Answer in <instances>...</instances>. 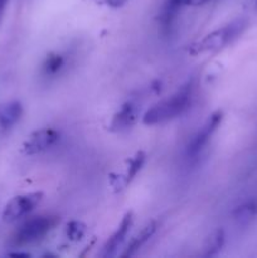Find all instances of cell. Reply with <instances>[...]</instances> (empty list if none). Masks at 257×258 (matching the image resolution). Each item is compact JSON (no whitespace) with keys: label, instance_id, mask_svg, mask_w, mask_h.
I'll list each match as a JSON object with an SVG mask.
<instances>
[{"label":"cell","instance_id":"11","mask_svg":"<svg viewBox=\"0 0 257 258\" xmlns=\"http://www.w3.org/2000/svg\"><path fill=\"white\" fill-rule=\"evenodd\" d=\"M156 228H158V223H156L155 221L149 222V223L146 224L145 227H143V229H141V231L139 232V233L136 234L130 242H128V244L126 246L125 251L122 252L121 256L130 257V256H134V254H136V252H138L139 249H140L141 247H143L144 244H145L146 242L154 236V233L156 232Z\"/></svg>","mask_w":257,"mask_h":258},{"label":"cell","instance_id":"4","mask_svg":"<svg viewBox=\"0 0 257 258\" xmlns=\"http://www.w3.org/2000/svg\"><path fill=\"white\" fill-rule=\"evenodd\" d=\"M42 191H34V193L19 194L15 196L5 204L3 211L2 218L5 223H14L27 217L30 212L34 211L37 206L43 199Z\"/></svg>","mask_w":257,"mask_h":258},{"label":"cell","instance_id":"14","mask_svg":"<svg viewBox=\"0 0 257 258\" xmlns=\"http://www.w3.org/2000/svg\"><path fill=\"white\" fill-rule=\"evenodd\" d=\"M224 244V233L222 229L212 232L208 238L206 239V243L203 247V256L212 257L216 256L222 249Z\"/></svg>","mask_w":257,"mask_h":258},{"label":"cell","instance_id":"6","mask_svg":"<svg viewBox=\"0 0 257 258\" xmlns=\"http://www.w3.org/2000/svg\"><path fill=\"white\" fill-rule=\"evenodd\" d=\"M222 118H223L222 111H216V112L212 113V115L207 118V121L204 122V125L202 126L201 130L193 136L191 141L189 143L188 149H186V154H188L189 159H196L197 156L204 150V148L207 146L208 141L211 140L213 134L216 133L217 128L221 125Z\"/></svg>","mask_w":257,"mask_h":258},{"label":"cell","instance_id":"10","mask_svg":"<svg viewBox=\"0 0 257 258\" xmlns=\"http://www.w3.org/2000/svg\"><path fill=\"white\" fill-rule=\"evenodd\" d=\"M145 159L146 156L145 154H144V151H138L135 155L128 158L127 161H126V163H127V171H126V174L123 176L116 179V183L113 181L112 185L118 189L126 188L127 185H130L131 181L135 179V176L138 175V174L140 173L141 169H143L144 164H145Z\"/></svg>","mask_w":257,"mask_h":258},{"label":"cell","instance_id":"9","mask_svg":"<svg viewBox=\"0 0 257 258\" xmlns=\"http://www.w3.org/2000/svg\"><path fill=\"white\" fill-rule=\"evenodd\" d=\"M23 115V106L19 101H10L0 105V130L8 133L12 130Z\"/></svg>","mask_w":257,"mask_h":258},{"label":"cell","instance_id":"15","mask_svg":"<svg viewBox=\"0 0 257 258\" xmlns=\"http://www.w3.org/2000/svg\"><path fill=\"white\" fill-rule=\"evenodd\" d=\"M87 233V227L85 223L78 221H71L66 228V236L71 242H80L85 238Z\"/></svg>","mask_w":257,"mask_h":258},{"label":"cell","instance_id":"3","mask_svg":"<svg viewBox=\"0 0 257 258\" xmlns=\"http://www.w3.org/2000/svg\"><path fill=\"white\" fill-rule=\"evenodd\" d=\"M59 218L55 216H39L25 221L10 238L14 247H24L44 238L57 224Z\"/></svg>","mask_w":257,"mask_h":258},{"label":"cell","instance_id":"16","mask_svg":"<svg viewBox=\"0 0 257 258\" xmlns=\"http://www.w3.org/2000/svg\"><path fill=\"white\" fill-rule=\"evenodd\" d=\"M176 4L183 7H198V5H203L206 3L211 2V0H174Z\"/></svg>","mask_w":257,"mask_h":258},{"label":"cell","instance_id":"19","mask_svg":"<svg viewBox=\"0 0 257 258\" xmlns=\"http://www.w3.org/2000/svg\"><path fill=\"white\" fill-rule=\"evenodd\" d=\"M256 4H257V0H256Z\"/></svg>","mask_w":257,"mask_h":258},{"label":"cell","instance_id":"12","mask_svg":"<svg viewBox=\"0 0 257 258\" xmlns=\"http://www.w3.org/2000/svg\"><path fill=\"white\" fill-rule=\"evenodd\" d=\"M67 59L60 53H50L47 55L42 64V73L44 77H57L60 72L66 68Z\"/></svg>","mask_w":257,"mask_h":258},{"label":"cell","instance_id":"1","mask_svg":"<svg viewBox=\"0 0 257 258\" xmlns=\"http://www.w3.org/2000/svg\"><path fill=\"white\" fill-rule=\"evenodd\" d=\"M194 95L193 80L184 83L174 95L169 98L159 101L158 103L149 108L143 116V122L145 125H159L175 120L183 115L191 105Z\"/></svg>","mask_w":257,"mask_h":258},{"label":"cell","instance_id":"13","mask_svg":"<svg viewBox=\"0 0 257 258\" xmlns=\"http://www.w3.org/2000/svg\"><path fill=\"white\" fill-rule=\"evenodd\" d=\"M257 214V202L248 201L233 211L234 221L238 224H248Z\"/></svg>","mask_w":257,"mask_h":258},{"label":"cell","instance_id":"8","mask_svg":"<svg viewBox=\"0 0 257 258\" xmlns=\"http://www.w3.org/2000/svg\"><path fill=\"white\" fill-rule=\"evenodd\" d=\"M133 212H127V213L123 216L122 221H121L120 226L116 228V231L111 234V237L108 238V241L106 242V244L103 246L102 252H101V256L102 257H111L115 256L116 252L118 251L122 243L125 242L126 237H127L128 231H130L131 226H133Z\"/></svg>","mask_w":257,"mask_h":258},{"label":"cell","instance_id":"17","mask_svg":"<svg viewBox=\"0 0 257 258\" xmlns=\"http://www.w3.org/2000/svg\"><path fill=\"white\" fill-rule=\"evenodd\" d=\"M97 2L102 3V4L108 5V7H112V8H118L121 5L126 4L128 0H97Z\"/></svg>","mask_w":257,"mask_h":258},{"label":"cell","instance_id":"18","mask_svg":"<svg viewBox=\"0 0 257 258\" xmlns=\"http://www.w3.org/2000/svg\"><path fill=\"white\" fill-rule=\"evenodd\" d=\"M8 3H9V0H0V23H2L3 15H4L5 8H7Z\"/></svg>","mask_w":257,"mask_h":258},{"label":"cell","instance_id":"2","mask_svg":"<svg viewBox=\"0 0 257 258\" xmlns=\"http://www.w3.org/2000/svg\"><path fill=\"white\" fill-rule=\"evenodd\" d=\"M244 27H246V23L243 20H236V22H232L231 24L213 30L212 33L207 34L206 37L193 43L189 47V53L191 55H198L204 54V53L218 52L226 45L231 44L241 34Z\"/></svg>","mask_w":257,"mask_h":258},{"label":"cell","instance_id":"7","mask_svg":"<svg viewBox=\"0 0 257 258\" xmlns=\"http://www.w3.org/2000/svg\"><path fill=\"white\" fill-rule=\"evenodd\" d=\"M139 116H140L139 106L133 101H127L113 115L110 122V130L113 133H125L138 122Z\"/></svg>","mask_w":257,"mask_h":258},{"label":"cell","instance_id":"5","mask_svg":"<svg viewBox=\"0 0 257 258\" xmlns=\"http://www.w3.org/2000/svg\"><path fill=\"white\" fill-rule=\"evenodd\" d=\"M60 134L59 131L54 128H39L35 130L25 139L23 143L22 150L25 155H37L44 151L52 149L55 144L59 141Z\"/></svg>","mask_w":257,"mask_h":258}]
</instances>
